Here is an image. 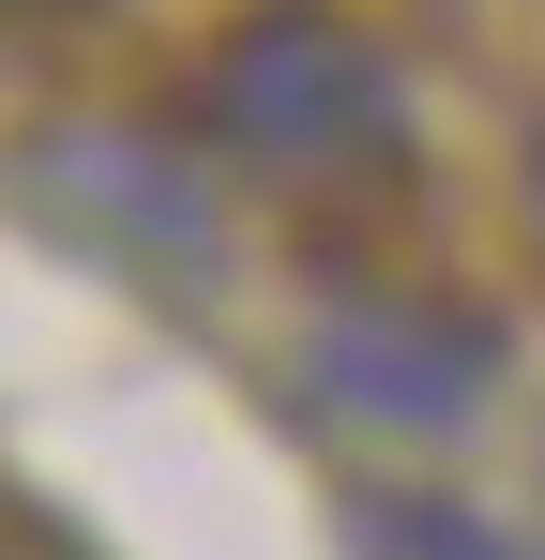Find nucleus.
I'll list each match as a JSON object with an SVG mask.
<instances>
[{
  "instance_id": "f257e3e1",
  "label": "nucleus",
  "mask_w": 545,
  "mask_h": 560,
  "mask_svg": "<svg viewBox=\"0 0 545 560\" xmlns=\"http://www.w3.org/2000/svg\"><path fill=\"white\" fill-rule=\"evenodd\" d=\"M182 106H197V152L243 167V183H272V197L394 183L409 137H425L394 46H379L363 15H334V0H258V15H228Z\"/></svg>"
},
{
  "instance_id": "f03ea898",
  "label": "nucleus",
  "mask_w": 545,
  "mask_h": 560,
  "mask_svg": "<svg viewBox=\"0 0 545 560\" xmlns=\"http://www.w3.org/2000/svg\"><path fill=\"white\" fill-rule=\"evenodd\" d=\"M318 364H334V394H363L379 424H454V409H485L500 334L454 318V303H394V288H363L349 318L318 334Z\"/></svg>"
},
{
  "instance_id": "7ed1b4c3",
  "label": "nucleus",
  "mask_w": 545,
  "mask_h": 560,
  "mask_svg": "<svg viewBox=\"0 0 545 560\" xmlns=\"http://www.w3.org/2000/svg\"><path fill=\"white\" fill-rule=\"evenodd\" d=\"M31 183H46V212H77L91 243H137V258H167V273L212 258V197L182 183L167 152H137V137H61Z\"/></svg>"
},
{
  "instance_id": "20e7f679",
  "label": "nucleus",
  "mask_w": 545,
  "mask_h": 560,
  "mask_svg": "<svg viewBox=\"0 0 545 560\" xmlns=\"http://www.w3.org/2000/svg\"><path fill=\"white\" fill-rule=\"evenodd\" d=\"M379 546H409V560H515L500 530H469V515H440V500H379Z\"/></svg>"
},
{
  "instance_id": "39448f33",
  "label": "nucleus",
  "mask_w": 545,
  "mask_h": 560,
  "mask_svg": "<svg viewBox=\"0 0 545 560\" xmlns=\"http://www.w3.org/2000/svg\"><path fill=\"white\" fill-rule=\"evenodd\" d=\"M0 15H61V0H0Z\"/></svg>"
}]
</instances>
